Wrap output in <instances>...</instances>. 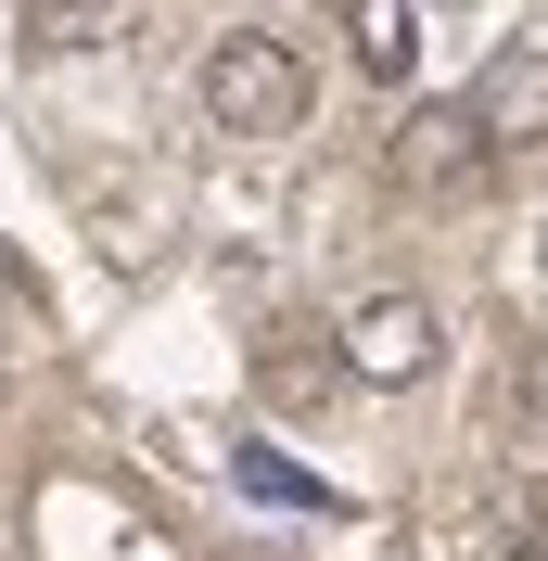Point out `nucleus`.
<instances>
[{
	"label": "nucleus",
	"mask_w": 548,
	"mask_h": 561,
	"mask_svg": "<svg viewBox=\"0 0 548 561\" xmlns=\"http://www.w3.org/2000/svg\"><path fill=\"white\" fill-rule=\"evenodd\" d=\"M205 115L230 140H294L307 128V65H294V51H281V38H217L205 51Z\"/></svg>",
	"instance_id": "1"
},
{
	"label": "nucleus",
	"mask_w": 548,
	"mask_h": 561,
	"mask_svg": "<svg viewBox=\"0 0 548 561\" xmlns=\"http://www.w3.org/2000/svg\"><path fill=\"white\" fill-rule=\"evenodd\" d=\"M434 307L421 294H370V307H344V332H332V357H344V383H421L434 370Z\"/></svg>",
	"instance_id": "2"
},
{
	"label": "nucleus",
	"mask_w": 548,
	"mask_h": 561,
	"mask_svg": "<svg viewBox=\"0 0 548 561\" xmlns=\"http://www.w3.org/2000/svg\"><path fill=\"white\" fill-rule=\"evenodd\" d=\"M484 153H498V140H484L472 103H421L409 128H396V179H409V192H472Z\"/></svg>",
	"instance_id": "3"
},
{
	"label": "nucleus",
	"mask_w": 548,
	"mask_h": 561,
	"mask_svg": "<svg viewBox=\"0 0 548 561\" xmlns=\"http://www.w3.org/2000/svg\"><path fill=\"white\" fill-rule=\"evenodd\" d=\"M472 115H484L498 153H536L548 140V51H498V65L472 77Z\"/></svg>",
	"instance_id": "4"
},
{
	"label": "nucleus",
	"mask_w": 548,
	"mask_h": 561,
	"mask_svg": "<svg viewBox=\"0 0 548 561\" xmlns=\"http://www.w3.org/2000/svg\"><path fill=\"white\" fill-rule=\"evenodd\" d=\"M344 13V51H357V77H383V90H396V77L421 65V13L409 0H332Z\"/></svg>",
	"instance_id": "5"
},
{
	"label": "nucleus",
	"mask_w": 548,
	"mask_h": 561,
	"mask_svg": "<svg viewBox=\"0 0 548 561\" xmlns=\"http://www.w3.org/2000/svg\"><path fill=\"white\" fill-rule=\"evenodd\" d=\"M255 383H269V409H319V396L344 383V357H319V345H269V357H255Z\"/></svg>",
	"instance_id": "6"
},
{
	"label": "nucleus",
	"mask_w": 548,
	"mask_h": 561,
	"mask_svg": "<svg viewBox=\"0 0 548 561\" xmlns=\"http://www.w3.org/2000/svg\"><path fill=\"white\" fill-rule=\"evenodd\" d=\"M26 38L38 51H90V38H115V0H26Z\"/></svg>",
	"instance_id": "7"
},
{
	"label": "nucleus",
	"mask_w": 548,
	"mask_h": 561,
	"mask_svg": "<svg viewBox=\"0 0 548 561\" xmlns=\"http://www.w3.org/2000/svg\"><path fill=\"white\" fill-rule=\"evenodd\" d=\"M523 409H536V421H548V345H536V357H523Z\"/></svg>",
	"instance_id": "8"
},
{
	"label": "nucleus",
	"mask_w": 548,
	"mask_h": 561,
	"mask_svg": "<svg viewBox=\"0 0 548 561\" xmlns=\"http://www.w3.org/2000/svg\"><path fill=\"white\" fill-rule=\"evenodd\" d=\"M498 561H548V549H498Z\"/></svg>",
	"instance_id": "9"
}]
</instances>
